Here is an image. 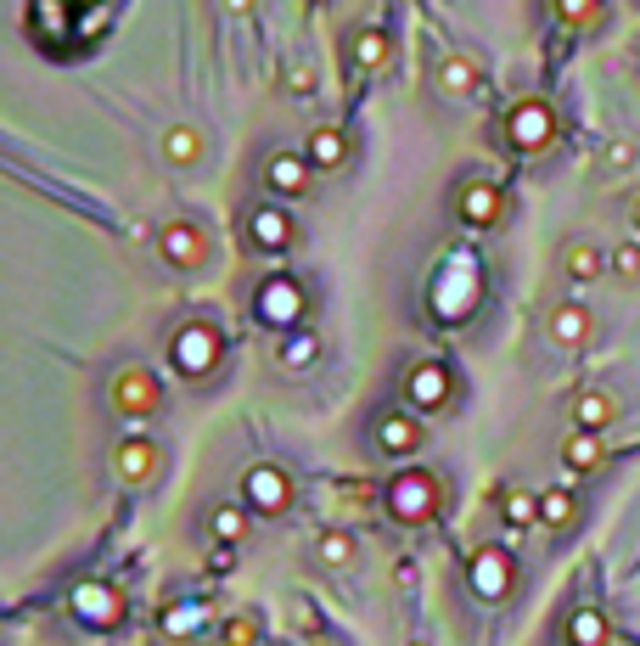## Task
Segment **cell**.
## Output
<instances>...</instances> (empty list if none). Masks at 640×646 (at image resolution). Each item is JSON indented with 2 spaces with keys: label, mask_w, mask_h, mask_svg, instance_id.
<instances>
[{
  "label": "cell",
  "mask_w": 640,
  "mask_h": 646,
  "mask_svg": "<svg viewBox=\"0 0 640 646\" xmlns=\"http://www.w3.org/2000/svg\"><path fill=\"white\" fill-rule=\"evenodd\" d=\"M383 506L394 523L416 528V523H433L438 506H444V478L427 473V467H399L388 484H383Z\"/></svg>",
  "instance_id": "6da1fadb"
},
{
  "label": "cell",
  "mask_w": 640,
  "mask_h": 646,
  "mask_svg": "<svg viewBox=\"0 0 640 646\" xmlns=\"http://www.w3.org/2000/svg\"><path fill=\"white\" fill-rule=\"evenodd\" d=\"M169 365H174L186 383L214 377L220 365H225V337H220V326H214V321H180V326L169 332Z\"/></svg>",
  "instance_id": "7a4b0ae2"
},
{
  "label": "cell",
  "mask_w": 640,
  "mask_h": 646,
  "mask_svg": "<svg viewBox=\"0 0 640 646\" xmlns=\"http://www.w3.org/2000/svg\"><path fill=\"white\" fill-rule=\"evenodd\" d=\"M158 259H163L169 270H180V275L203 270V264L214 259V242H209L203 220H192V214H174V220H163V225H158Z\"/></svg>",
  "instance_id": "3957f363"
},
{
  "label": "cell",
  "mask_w": 640,
  "mask_h": 646,
  "mask_svg": "<svg viewBox=\"0 0 640 646\" xmlns=\"http://www.w3.org/2000/svg\"><path fill=\"white\" fill-rule=\"evenodd\" d=\"M557 135H562V119H557L551 102H539V97H528V102H517V108L506 113V141H511V152H522V158L551 152Z\"/></svg>",
  "instance_id": "277c9868"
},
{
  "label": "cell",
  "mask_w": 640,
  "mask_h": 646,
  "mask_svg": "<svg viewBox=\"0 0 640 646\" xmlns=\"http://www.w3.org/2000/svg\"><path fill=\"white\" fill-rule=\"evenodd\" d=\"M113 411L124 422H152L163 411V383L146 372V365H124V372H113Z\"/></svg>",
  "instance_id": "5b68a950"
},
{
  "label": "cell",
  "mask_w": 640,
  "mask_h": 646,
  "mask_svg": "<svg viewBox=\"0 0 640 646\" xmlns=\"http://www.w3.org/2000/svg\"><path fill=\"white\" fill-rule=\"evenodd\" d=\"M242 501L253 512H264V517H287L293 501H298V489H293L287 467H276V461H258V467H247V478H242Z\"/></svg>",
  "instance_id": "8992f818"
},
{
  "label": "cell",
  "mask_w": 640,
  "mask_h": 646,
  "mask_svg": "<svg viewBox=\"0 0 640 646\" xmlns=\"http://www.w3.org/2000/svg\"><path fill=\"white\" fill-rule=\"evenodd\" d=\"M467 579H473L478 602H506L517 591V557L506 545H478L473 563H467Z\"/></svg>",
  "instance_id": "52a82bcc"
},
{
  "label": "cell",
  "mask_w": 640,
  "mask_h": 646,
  "mask_svg": "<svg viewBox=\"0 0 640 646\" xmlns=\"http://www.w3.org/2000/svg\"><path fill=\"white\" fill-rule=\"evenodd\" d=\"M405 400H410V411H421V416L449 411V400H455L449 365H444V360H416L410 372H405Z\"/></svg>",
  "instance_id": "ba28073f"
},
{
  "label": "cell",
  "mask_w": 640,
  "mask_h": 646,
  "mask_svg": "<svg viewBox=\"0 0 640 646\" xmlns=\"http://www.w3.org/2000/svg\"><path fill=\"white\" fill-rule=\"evenodd\" d=\"M253 315L264 326H293V321H304V287L287 282V275H270V282H258V293H253Z\"/></svg>",
  "instance_id": "9c48e42d"
},
{
  "label": "cell",
  "mask_w": 640,
  "mask_h": 646,
  "mask_svg": "<svg viewBox=\"0 0 640 646\" xmlns=\"http://www.w3.org/2000/svg\"><path fill=\"white\" fill-rule=\"evenodd\" d=\"M247 242L258 248V253H287L293 242H298V220L282 209V203H258L253 214H247Z\"/></svg>",
  "instance_id": "30bf717a"
},
{
  "label": "cell",
  "mask_w": 640,
  "mask_h": 646,
  "mask_svg": "<svg viewBox=\"0 0 640 646\" xmlns=\"http://www.w3.org/2000/svg\"><path fill=\"white\" fill-rule=\"evenodd\" d=\"M455 214H461V225H473V231H495L506 220V192L495 186V180H467V186L455 192Z\"/></svg>",
  "instance_id": "8fae6325"
},
{
  "label": "cell",
  "mask_w": 640,
  "mask_h": 646,
  "mask_svg": "<svg viewBox=\"0 0 640 646\" xmlns=\"http://www.w3.org/2000/svg\"><path fill=\"white\" fill-rule=\"evenodd\" d=\"M73 613L96 629H119L124 624V591L113 579H90V585L73 591Z\"/></svg>",
  "instance_id": "7c38bea8"
},
{
  "label": "cell",
  "mask_w": 640,
  "mask_h": 646,
  "mask_svg": "<svg viewBox=\"0 0 640 646\" xmlns=\"http://www.w3.org/2000/svg\"><path fill=\"white\" fill-rule=\"evenodd\" d=\"M315 174H321V169L309 163V152H270V158H264V192H276V198H304Z\"/></svg>",
  "instance_id": "4fadbf2b"
},
{
  "label": "cell",
  "mask_w": 640,
  "mask_h": 646,
  "mask_svg": "<svg viewBox=\"0 0 640 646\" xmlns=\"http://www.w3.org/2000/svg\"><path fill=\"white\" fill-rule=\"evenodd\" d=\"M158 467H163V455H158V444L146 438V433H130V438H119V450H113V473L124 478V484H152L158 478Z\"/></svg>",
  "instance_id": "5bb4252c"
},
{
  "label": "cell",
  "mask_w": 640,
  "mask_h": 646,
  "mask_svg": "<svg viewBox=\"0 0 640 646\" xmlns=\"http://www.w3.org/2000/svg\"><path fill=\"white\" fill-rule=\"evenodd\" d=\"M421 444H427V433H421V411H388V416L377 422V450H383V455L410 461Z\"/></svg>",
  "instance_id": "9a60e30c"
},
{
  "label": "cell",
  "mask_w": 640,
  "mask_h": 646,
  "mask_svg": "<svg viewBox=\"0 0 640 646\" xmlns=\"http://www.w3.org/2000/svg\"><path fill=\"white\" fill-rule=\"evenodd\" d=\"M438 90H444L449 102H467V97H478V90H484V68L467 51H449V57H438Z\"/></svg>",
  "instance_id": "2e32d148"
},
{
  "label": "cell",
  "mask_w": 640,
  "mask_h": 646,
  "mask_svg": "<svg viewBox=\"0 0 640 646\" xmlns=\"http://www.w3.org/2000/svg\"><path fill=\"white\" fill-rule=\"evenodd\" d=\"M545 332H551L557 349H585L596 337V315H590V304H557L551 321H545Z\"/></svg>",
  "instance_id": "e0dca14e"
},
{
  "label": "cell",
  "mask_w": 640,
  "mask_h": 646,
  "mask_svg": "<svg viewBox=\"0 0 640 646\" xmlns=\"http://www.w3.org/2000/svg\"><path fill=\"white\" fill-rule=\"evenodd\" d=\"M388 57H394V34L388 29H354V40H348L354 73H377V68H388Z\"/></svg>",
  "instance_id": "ac0fdd59"
},
{
  "label": "cell",
  "mask_w": 640,
  "mask_h": 646,
  "mask_svg": "<svg viewBox=\"0 0 640 646\" xmlns=\"http://www.w3.org/2000/svg\"><path fill=\"white\" fill-rule=\"evenodd\" d=\"M203 152H209V141H203L197 124H169V130H163V158H169V169H197Z\"/></svg>",
  "instance_id": "d6986e66"
},
{
  "label": "cell",
  "mask_w": 640,
  "mask_h": 646,
  "mask_svg": "<svg viewBox=\"0 0 640 646\" xmlns=\"http://www.w3.org/2000/svg\"><path fill=\"white\" fill-rule=\"evenodd\" d=\"M304 152H309V163H315L321 174H337V169L348 163V135H343L337 124H315Z\"/></svg>",
  "instance_id": "ffe728a7"
},
{
  "label": "cell",
  "mask_w": 640,
  "mask_h": 646,
  "mask_svg": "<svg viewBox=\"0 0 640 646\" xmlns=\"http://www.w3.org/2000/svg\"><path fill=\"white\" fill-rule=\"evenodd\" d=\"M618 422V400L607 394V388H585V394H573V427H585V433H607Z\"/></svg>",
  "instance_id": "44dd1931"
},
{
  "label": "cell",
  "mask_w": 640,
  "mask_h": 646,
  "mask_svg": "<svg viewBox=\"0 0 640 646\" xmlns=\"http://www.w3.org/2000/svg\"><path fill=\"white\" fill-rule=\"evenodd\" d=\"M607 461V444H601V433H585V427H573V438H562V467L568 473H596Z\"/></svg>",
  "instance_id": "7402d4cb"
},
{
  "label": "cell",
  "mask_w": 640,
  "mask_h": 646,
  "mask_svg": "<svg viewBox=\"0 0 640 646\" xmlns=\"http://www.w3.org/2000/svg\"><path fill=\"white\" fill-rule=\"evenodd\" d=\"M354 557H359V545H354V534H348V528H321V534H315V563H321V568L343 574Z\"/></svg>",
  "instance_id": "603a6c76"
},
{
  "label": "cell",
  "mask_w": 640,
  "mask_h": 646,
  "mask_svg": "<svg viewBox=\"0 0 640 646\" xmlns=\"http://www.w3.org/2000/svg\"><path fill=\"white\" fill-rule=\"evenodd\" d=\"M562 640H568V646H607V640H612V624H607L596 607H573Z\"/></svg>",
  "instance_id": "cb8c5ba5"
},
{
  "label": "cell",
  "mask_w": 640,
  "mask_h": 646,
  "mask_svg": "<svg viewBox=\"0 0 640 646\" xmlns=\"http://www.w3.org/2000/svg\"><path fill=\"white\" fill-rule=\"evenodd\" d=\"M562 270L573 275V282H596L601 270H612V253H601L596 242H568V253H562Z\"/></svg>",
  "instance_id": "d4e9b609"
},
{
  "label": "cell",
  "mask_w": 640,
  "mask_h": 646,
  "mask_svg": "<svg viewBox=\"0 0 640 646\" xmlns=\"http://www.w3.org/2000/svg\"><path fill=\"white\" fill-rule=\"evenodd\" d=\"M500 517H506L511 528H534V523H539V495H534L528 484H506V489H500Z\"/></svg>",
  "instance_id": "484cf974"
},
{
  "label": "cell",
  "mask_w": 640,
  "mask_h": 646,
  "mask_svg": "<svg viewBox=\"0 0 640 646\" xmlns=\"http://www.w3.org/2000/svg\"><path fill=\"white\" fill-rule=\"evenodd\" d=\"M573 512H579L573 489H545V495H539V528H568Z\"/></svg>",
  "instance_id": "4316f807"
},
{
  "label": "cell",
  "mask_w": 640,
  "mask_h": 646,
  "mask_svg": "<svg viewBox=\"0 0 640 646\" xmlns=\"http://www.w3.org/2000/svg\"><path fill=\"white\" fill-rule=\"evenodd\" d=\"M209 534H214L220 545H242V539H247V512H242V506H214V512H209Z\"/></svg>",
  "instance_id": "83f0119b"
},
{
  "label": "cell",
  "mask_w": 640,
  "mask_h": 646,
  "mask_svg": "<svg viewBox=\"0 0 640 646\" xmlns=\"http://www.w3.org/2000/svg\"><path fill=\"white\" fill-rule=\"evenodd\" d=\"M258 635H264L258 613H231V618L220 624V646H258Z\"/></svg>",
  "instance_id": "f1b7e54d"
},
{
  "label": "cell",
  "mask_w": 640,
  "mask_h": 646,
  "mask_svg": "<svg viewBox=\"0 0 640 646\" xmlns=\"http://www.w3.org/2000/svg\"><path fill=\"white\" fill-rule=\"evenodd\" d=\"M315 360H321V337L315 332H293L282 343V365H287V372H304V365H315Z\"/></svg>",
  "instance_id": "f546056e"
},
{
  "label": "cell",
  "mask_w": 640,
  "mask_h": 646,
  "mask_svg": "<svg viewBox=\"0 0 640 646\" xmlns=\"http://www.w3.org/2000/svg\"><path fill=\"white\" fill-rule=\"evenodd\" d=\"M601 12H607V0H557V18L568 29H596Z\"/></svg>",
  "instance_id": "4dcf8cb0"
},
{
  "label": "cell",
  "mask_w": 640,
  "mask_h": 646,
  "mask_svg": "<svg viewBox=\"0 0 640 646\" xmlns=\"http://www.w3.org/2000/svg\"><path fill=\"white\" fill-rule=\"evenodd\" d=\"M315 84H321V73L309 62H293L287 68V90H293V97H315Z\"/></svg>",
  "instance_id": "1f68e13d"
},
{
  "label": "cell",
  "mask_w": 640,
  "mask_h": 646,
  "mask_svg": "<svg viewBox=\"0 0 640 646\" xmlns=\"http://www.w3.org/2000/svg\"><path fill=\"white\" fill-rule=\"evenodd\" d=\"M612 270H618V275H640V248H634V242L612 248Z\"/></svg>",
  "instance_id": "d6a6232c"
},
{
  "label": "cell",
  "mask_w": 640,
  "mask_h": 646,
  "mask_svg": "<svg viewBox=\"0 0 640 646\" xmlns=\"http://www.w3.org/2000/svg\"><path fill=\"white\" fill-rule=\"evenodd\" d=\"M293 613H298L293 624H298L304 635H321V607H309V602H293Z\"/></svg>",
  "instance_id": "836d02e7"
},
{
  "label": "cell",
  "mask_w": 640,
  "mask_h": 646,
  "mask_svg": "<svg viewBox=\"0 0 640 646\" xmlns=\"http://www.w3.org/2000/svg\"><path fill=\"white\" fill-rule=\"evenodd\" d=\"M607 163H612V169L634 163V141H607Z\"/></svg>",
  "instance_id": "e575fe53"
},
{
  "label": "cell",
  "mask_w": 640,
  "mask_h": 646,
  "mask_svg": "<svg viewBox=\"0 0 640 646\" xmlns=\"http://www.w3.org/2000/svg\"><path fill=\"white\" fill-rule=\"evenodd\" d=\"M231 563H236V545H214V557H209V568H225V574H231Z\"/></svg>",
  "instance_id": "d590c367"
},
{
  "label": "cell",
  "mask_w": 640,
  "mask_h": 646,
  "mask_svg": "<svg viewBox=\"0 0 640 646\" xmlns=\"http://www.w3.org/2000/svg\"><path fill=\"white\" fill-rule=\"evenodd\" d=\"M394 585H405V591H410V585H416V563H399V568H394Z\"/></svg>",
  "instance_id": "8d00e7d4"
},
{
  "label": "cell",
  "mask_w": 640,
  "mask_h": 646,
  "mask_svg": "<svg viewBox=\"0 0 640 646\" xmlns=\"http://www.w3.org/2000/svg\"><path fill=\"white\" fill-rule=\"evenodd\" d=\"M225 7H231L236 18H247V12H253V0H225Z\"/></svg>",
  "instance_id": "74e56055"
},
{
  "label": "cell",
  "mask_w": 640,
  "mask_h": 646,
  "mask_svg": "<svg viewBox=\"0 0 640 646\" xmlns=\"http://www.w3.org/2000/svg\"><path fill=\"white\" fill-rule=\"evenodd\" d=\"M629 225H634V231H640V192H634V198H629Z\"/></svg>",
  "instance_id": "f35d334b"
},
{
  "label": "cell",
  "mask_w": 640,
  "mask_h": 646,
  "mask_svg": "<svg viewBox=\"0 0 640 646\" xmlns=\"http://www.w3.org/2000/svg\"><path fill=\"white\" fill-rule=\"evenodd\" d=\"M304 646H337V640H332V635H309Z\"/></svg>",
  "instance_id": "ab89813d"
},
{
  "label": "cell",
  "mask_w": 640,
  "mask_h": 646,
  "mask_svg": "<svg viewBox=\"0 0 640 646\" xmlns=\"http://www.w3.org/2000/svg\"><path fill=\"white\" fill-rule=\"evenodd\" d=\"M405 646H433V640H405Z\"/></svg>",
  "instance_id": "60d3db41"
}]
</instances>
